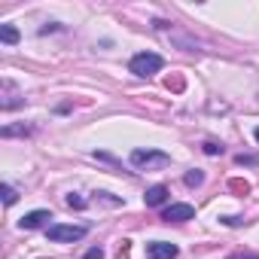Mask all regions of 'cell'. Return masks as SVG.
I'll return each instance as SVG.
<instances>
[{"label":"cell","instance_id":"1","mask_svg":"<svg viewBox=\"0 0 259 259\" xmlns=\"http://www.w3.org/2000/svg\"><path fill=\"white\" fill-rule=\"evenodd\" d=\"M128 67H132V73L135 76H153V73H159L162 67H165V61H162V55H156V52H138L132 61H128Z\"/></svg>","mask_w":259,"mask_h":259},{"label":"cell","instance_id":"15","mask_svg":"<svg viewBox=\"0 0 259 259\" xmlns=\"http://www.w3.org/2000/svg\"><path fill=\"white\" fill-rule=\"evenodd\" d=\"M204 153H207V156H223V147L213 144V141H204Z\"/></svg>","mask_w":259,"mask_h":259},{"label":"cell","instance_id":"9","mask_svg":"<svg viewBox=\"0 0 259 259\" xmlns=\"http://www.w3.org/2000/svg\"><path fill=\"white\" fill-rule=\"evenodd\" d=\"M0 40H4L7 46H13V43H19V31L13 25H0Z\"/></svg>","mask_w":259,"mask_h":259},{"label":"cell","instance_id":"4","mask_svg":"<svg viewBox=\"0 0 259 259\" xmlns=\"http://www.w3.org/2000/svg\"><path fill=\"white\" fill-rule=\"evenodd\" d=\"M192 217H195V207L192 204H171V207L162 210V220L165 223H186Z\"/></svg>","mask_w":259,"mask_h":259},{"label":"cell","instance_id":"13","mask_svg":"<svg viewBox=\"0 0 259 259\" xmlns=\"http://www.w3.org/2000/svg\"><path fill=\"white\" fill-rule=\"evenodd\" d=\"M64 201H67V207H73V210H82V207H85V198H79L76 192H70Z\"/></svg>","mask_w":259,"mask_h":259},{"label":"cell","instance_id":"12","mask_svg":"<svg viewBox=\"0 0 259 259\" xmlns=\"http://www.w3.org/2000/svg\"><path fill=\"white\" fill-rule=\"evenodd\" d=\"M95 201H104V204H110V207H119V204H122V198H113L110 192H95Z\"/></svg>","mask_w":259,"mask_h":259},{"label":"cell","instance_id":"7","mask_svg":"<svg viewBox=\"0 0 259 259\" xmlns=\"http://www.w3.org/2000/svg\"><path fill=\"white\" fill-rule=\"evenodd\" d=\"M144 201H147V207H159V204H165V201H168V186H162V183L150 186L147 195H144Z\"/></svg>","mask_w":259,"mask_h":259},{"label":"cell","instance_id":"17","mask_svg":"<svg viewBox=\"0 0 259 259\" xmlns=\"http://www.w3.org/2000/svg\"><path fill=\"white\" fill-rule=\"evenodd\" d=\"M235 162H238V165H256V159H253V156H238Z\"/></svg>","mask_w":259,"mask_h":259},{"label":"cell","instance_id":"14","mask_svg":"<svg viewBox=\"0 0 259 259\" xmlns=\"http://www.w3.org/2000/svg\"><path fill=\"white\" fill-rule=\"evenodd\" d=\"M204 183V174L201 171H189L186 174V186H201Z\"/></svg>","mask_w":259,"mask_h":259},{"label":"cell","instance_id":"18","mask_svg":"<svg viewBox=\"0 0 259 259\" xmlns=\"http://www.w3.org/2000/svg\"><path fill=\"white\" fill-rule=\"evenodd\" d=\"M229 259H259V256L256 253H232Z\"/></svg>","mask_w":259,"mask_h":259},{"label":"cell","instance_id":"10","mask_svg":"<svg viewBox=\"0 0 259 259\" xmlns=\"http://www.w3.org/2000/svg\"><path fill=\"white\" fill-rule=\"evenodd\" d=\"M4 138H16V135H31V128L28 125H7L4 132H0Z\"/></svg>","mask_w":259,"mask_h":259},{"label":"cell","instance_id":"6","mask_svg":"<svg viewBox=\"0 0 259 259\" xmlns=\"http://www.w3.org/2000/svg\"><path fill=\"white\" fill-rule=\"evenodd\" d=\"M49 220H52V213H49V210H31V213H25V217L19 220V226L31 232V229H40V226H46Z\"/></svg>","mask_w":259,"mask_h":259},{"label":"cell","instance_id":"11","mask_svg":"<svg viewBox=\"0 0 259 259\" xmlns=\"http://www.w3.org/2000/svg\"><path fill=\"white\" fill-rule=\"evenodd\" d=\"M0 195H4V204H16V198H19V195H16V189H13L10 183L0 186Z\"/></svg>","mask_w":259,"mask_h":259},{"label":"cell","instance_id":"16","mask_svg":"<svg viewBox=\"0 0 259 259\" xmlns=\"http://www.w3.org/2000/svg\"><path fill=\"white\" fill-rule=\"evenodd\" d=\"M82 259H104V247H92Z\"/></svg>","mask_w":259,"mask_h":259},{"label":"cell","instance_id":"2","mask_svg":"<svg viewBox=\"0 0 259 259\" xmlns=\"http://www.w3.org/2000/svg\"><path fill=\"white\" fill-rule=\"evenodd\" d=\"M128 159H132V165H135V168H147V171L171 165V156H168V153H162V150H135Z\"/></svg>","mask_w":259,"mask_h":259},{"label":"cell","instance_id":"3","mask_svg":"<svg viewBox=\"0 0 259 259\" xmlns=\"http://www.w3.org/2000/svg\"><path fill=\"white\" fill-rule=\"evenodd\" d=\"M85 226H64V223H52L49 229H46V235H49V241H58V244H73V241H79V238H85Z\"/></svg>","mask_w":259,"mask_h":259},{"label":"cell","instance_id":"19","mask_svg":"<svg viewBox=\"0 0 259 259\" xmlns=\"http://www.w3.org/2000/svg\"><path fill=\"white\" fill-rule=\"evenodd\" d=\"M253 138H256V141H259V128H256V132H253Z\"/></svg>","mask_w":259,"mask_h":259},{"label":"cell","instance_id":"8","mask_svg":"<svg viewBox=\"0 0 259 259\" xmlns=\"http://www.w3.org/2000/svg\"><path fill=\"white\" fill-rule=\"evenodd\" d=\"M19 104H22V95L16 92V85L10 79H4V101H0V107H4V110H16Z\"/></svg>","mask_w":259,"mask_h":259},{"label":"cell","instance_id":"5","mask_svg":"<svg viewBox=\"0 0 259 259\" xmlns=\"http://www.w3.org/2000/svg\"><path fill=\"white\" fill-rule=\"evenodd\" d=\"M177 256V247L168 244V241H153L147 244V259H174Z\"/></svg>","mask_w":259,"mask_h":259}]
</instances>
